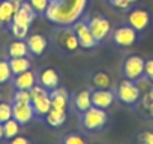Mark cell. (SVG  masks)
Segmentation results:
<instances>
[{
    "label": "cell",
    "instance_id": "obj_1",
    "mask_svg": "<svg viewBox=\"0 0 153 144\" xmlns=\"http://www.w3.org/2000/svg\"><path fill=\"white\" fill-rule=\"evenodd\" d=\"M87 5V0H50V5L45 11L48 21L68 27L80 20Z\"/></svg>",
    "mask_w": 153,
    "mask_h": 144
},
{
    "label": "cell",
    "instance_id": "obj_2",
    "mask_svg": "<svg viewBox=\"0 0 153 144\" xmlns=\"http://www.w3.org/2000/svg\"><path fill=\"white\" fill-rule=\"evenodd\" d=\"M108 122V114L107 110L98 108V107H90L89 110L80 113V123L81 128L87 132H98L104 129V126Z\"/></svg>",
    "mask_w": 153,
    "mask_h": 144
},
{
    "label": "cell",
    "instance_id": "obj_3",
    "mask_svg": "<svg viewBox=\"0 0 153 144\" xmlns=\"http://www.w3.org/2000/svg\"><path fill=\"white\" fill-rule=\"evenodd\" d=\"M116 98L125 105H137L141 98V90L138 89L137 81H132L128 78L120 81L116 90Z\"/></svg>",
    "mask_w": 153,
    "mask_h": 144
},
{
    "label": "cell",
    "instance_id": "obj_4",
    "mask_svg": "<svg viewBox=\"0 0 153 144\" xmlns=\"http://www.w3.org/2000/svg\"><path fill=\"white\" fill-rule=\"evenodd\" d=\"M144 65H146V60L141 56L132 54V56L126 57L125 63H123L125 78L132 80V81H138L140 78H143L144 77Z\"/></svg>",
    "mask_w": 153,
    "mask_h": 144
},
{
    "label": "cell",
    "instance_id": "obj_5",
    "mask_svg": "<svg viewBox=\"0 0 153 144\" xmlns=\"http://www.w3.org/2000/svg\"><path fill=\"white\" fill-rule=\"evenodd\" d=\"M89 29L92 32V35L95 36V39L99 42H102L110 33H111V23L108 18L105 17H101V15H96V17H92L89 21Z\"/></svg>",
    "mask_w": 153,
    "mask_h": 144
},
{
    "label": "cell",
    "instance_id": "obj_6",
    "mask_svg": "<svg viewBox=\"0 0 153 144\" xmlns=\"http://www.w3.org/2000/svg\"><path fill=\"white\" fill-rule=\"evenodd\" d=\"M57 44H59V47L63 51H68V53H74V51H76V50L80 48L78 38H76L74 29H71L69 26L68 27H63L57 33Z\"/></svg>",
    "mask_w": 153,
    "mask_h": 144
},
{
    "label": "cell",
    "instance_id": "obj_7",
    "mask_svg": "<svg viewBox=\"0 0 153 144\" xmlns=\"http://www.w3.org/2000/svg\"><path fill=\"white\" fill-rule=\"evenodd\" d=\"M72 29H74L76 38H78V42H80V47H81V48L89 50V48L96 47L98 41H96L95 36L92 35V32H90V29H89V24H87L86 21H76V23H74V27H72Z\"/></svg>",
    "mask_w": 153,
    "mask_h": 144
},
{
    "label": "cell",
    "instance_id": "obj_8",
    "mask_svg": "<svg viewBox=\"0 0 153 144\" xmlns=\"http://www.w3.org/2000/svg\"><path fill=\"white\" fill-rule=\"evenodd\" d=\"M138 38V32L131 26H120L113 32V41L119 47H132Z\"/></svg>",
    "mask_w": 153,
    "mask_h": 144
},
{
    "label": "cell",
    "instance_id": "obj_9",
    "mask_svg": "<svg viewBox=\"0 0 153 144\" xmlns=\"http://www.w3.org/2000/svg\"><path fill=\"white\" fill-rule=\"evenodd\" d=\"M12 117L20 125H27L33 120L35 111L32 102H14L12 104Z\"/></svg>",
    "mask_w": 153,
    "mask_h": 144
},
{
    "label": "cell",
    "instance_id": "obj_10",
    "mask_svg": "<svg viewBox=\"0 0 153 144\" xmlns=\"http://www.w3.org/2000/svg\"><path fill=\"white\" fill-rule=\"evenodd\" d=\"M128 24L135 29L138 33L146 30L150 24V14L146 11V9H141V8H137V9H132L128 15Z\"/></svg>",
    "mask_w": 153,
    "mask_h": 144
},
{
    "label": "cell",
    "instance_id": "obj_11",
    "mask_svg": "<svg viewBox=\"0 0 153 144\" xmlns=\"http://www.w3.org/2000/svg\"><path fill=\"white\" fill-rule=\"evenodd\" d=\"M116 99V93L111 89H95L92 92V105L107 110L113 105Z\"/></svg>",
    "mask_w": 153,
    "mask_h": 144
},
{
    "label": "cell",
    "instance_id": "obj_12",
    "mask_svg": "<svg viewBox=\"0 0 153 144\" xmlns=\"http://www.w3.org/2000/svg\"><path fill=\"white\" fill-rule=\"evenodd\" d=\"M36 12L33 11V8L30 6V3L29 2H23L20 6H18V9H17V12H15V15H14V20H12V23L14 24H20V26H27V27H30V24L33 23V20L36 18Z\"/></svg>",
    "mask_w": 153,
    "mask_h": 144
},
{
    "label": "cell",
    "instance_id": "obj_13",
    "mask_svg": "<svg viewBox=\"0 0 153 144\" xmlns=\"http://www.w3.org/2000/svg\"><path fill=\"white\" fill-rule=\"evenodd\" d=\"M26 44H27V47H29L30 54H32V56H36V57L42 56V54L45 53L47 47H48L47 38H45L44 35H41V33H33V35L27 36V38H26Z\"/></svg>",
    "mask_w": 153,
    "mask_h": 144
},
{
    "label": "cell",
    "instance_id": "obj_14",
    "mask_svg": "<svg viewBox=\"0 0 153 144\" xmlns=\"http://www.w3.org/2000/svg\"><path fill=\"white\" fill-rule=\"evenodd\" d=\"M38 81L41 86H44L48 92L54 90L59 87V83H60V77L57 74V71L53 69V68H45L41 71V74L38 77Z\"/></svg>",
    "mask_w": 153,
    "mask_h": 144
},
{
    "label": "cell",
    "instance_id": "obj_15",
    "mask_svg": "<svg viewBox=\"0 0 153 144\" xmlns=\"http://www.w3.org/2000/svg\"><path fill=\"white\" fill-rule=\"evenodd\" d=\"M18 6L20 5L14 3L12 0H2L0 2V27L12 24V20Z\"/></svg>",
    "mask_w": 153,
    "mask_h": 144
},
{
    "label": "cell",
    "instance_id": "obj_16",
    "mask_svg": "<svg viewBox=\"0 0 153 144\" xmlns=\"http://www.w3.org/2000/svg\"><path fill=\"white\" fill-rule=\"evenodd\" d=\"M50 101H51V107L53 108L66 111V108L69 105V93L63 87H57V89L50 92Z\"/></svg>",
    "mask_w": 153,
    "mask_h": 144
},
{
    "label": "cell",
    "instance_id": "obj_17",
    "mask_svg": "<svg viewBox=\"0 0 153 144\" xmlns=\"http://www.w3.org/2000/svg\"><path fill=\"white\" fill-rule=\"evenodd\" d=\"M35 84H36V75H35V72H32L30 69L23 72V74L15 75L14 87L17 90H30Z\"/></svg>",
    "mask_w": 153,
    "mask_h": 144
},
{
    "label": "cell",
    "instance_id": "obj_18",
    "mask_svg": "<svg viewBox=\"0 0 153 144\" xmlns=\"http://www.w3.org/2000/svg\"><path fill=\"white\" fill-rule=\"evenodd\" d=\"M74 105L78 110V113H83L92 107V92L89 90H80L74 96Z\"/></svg>",
    "mask_w": 153,
    "mask_h": 144
},
{
    "label": "cell",
    "instance_id": "obj_19",
    "mask_svg": "<svg viewBox=\"0 0 153 144\" xmlns=\"http://www.w3.org/2000/svg\"><path fill=\"white\" fill-rule=\"evenodd\" d=\"M138 105H140V110L147 116V117H152L153 119V86L144 92L138 101Z\"/></svg>",
    "mask_w": 153,
    "mask_h": 144
},
{
    "label": "cell",
    "instance_id": "obj_20",
    "mask_svg": "<svg viewBox=\"0 0 153 144\" xmlns=\"http://www.w3.org/2000/svg\"><path fill=\"white\" fill-rule=\"evenodd\" d=\"M9 66L12 71V75H18L29 71L32 63L29 57H9Z\"/></svg>",
    "mask_w": 153,
    "mask_h": 144
},
{
    "label": "cell",
    "instance_id": "obj_21",
    "mask_svg": "<svg viewBox=\"0 0 153 144\" xmlns=\"http://www.w3.org/2000/svg\"><path fill=\"white\" fill-rule=\"evenodd\" d=\"M8 54H9V57H29L30 51H29V47L24 39H17L9 44Z\"/></svg>",
    "mask_w": 153,
    "mask_h": 144
},
{
    "label": "cell",
    "instance_id": "obj_22",
    "mask_svg": "<svg viewBox=\"0 0 153 144\" xmlns=\"http://www.w3.org/2000/svg\"><path fill=\"white\" fill-rule=\"evenodd\" d=\"M92 84L95 89H111L113 86V78L108 72L105 71H98L92 75Z\"/></svg>",
    "mask_w": 153,
    "mask_h": 144
},
{
    "label": "cell",
    "instance_id": "obj_23",
    "mask_svg": "<svg viewBox=\"0 0 153 144\" xmlns=\"http://www.w3.org/2000/svg\"><path fill=\"white\" fill-rule=\"evenodd\" d=\"M45 122L53 126V128H59L66 122V111L65 110H57V108H51L48 111V114L45 116Z\"/></svg>",
    "mask_w": 153,
    "mask_h": 144
},
{
    "label": "cell",
    "instance_id": "obj_24",
    "mask_svg": "<svg viewBox=\"0 0 153 144\" xmlns=\"http://www.w3.org/2000/svg\"><path fill=\"white\" fill-rule=\"evenodd\" d=\"M32 105H33L35 116H38V117H45L48 114V111L53 108L51 107V101H50V95L45 96V98H41L38 101H33Z\"/></svg>",
    "mask_w": 153,
    "mask_h": 144
},
{
    "label": "cell",
    "instance_id": "obj_25",
    "mask_svg": "<svg viewBox=\"0 0 153 144\" xmlns=\"http://www.w3.org/2000/svg\"><path fill=\"white\" fill-rule=\"evenodd\" d=\"M20 123L12 117V119H9L8 122H5L3 123V138H6V140H12L14 137H17L18 134H20Z\"/></svg>",
    "mask_w": 153,
    "mask_h": 144
},
{
    "label": "cell",
    "instance_id": "obj_26",
    "mask_svg": "<svg viewBox=\"0 0 153 144\" xmlns=\"http://www.w3.org/2000/svg\"><path fill=\"white\" fill-rule=\"evenodd\" d=\"M12 80V71L9 66V60H0V84Z\"/></svg>",
    "mask_w": 153,
    "mask_h": 144
},
{
    "label": "cell",
    "instance_id": "obj_27",
    "mask_svg": "<svg viewBox=\"0 0 153 144\" xmlns=\"http://www.w3.org/2000/svg\"><path fill=\"white\" fill-rule=\"evenodd\" d=\"M9 119H12V105L0 101V123H5Z\"/></svg>",
    "mask_w": 153,
    "mask_h": 144
},
{
    "label": "cell",
    "instance_id": "obj_28",
    "mask_svg": "<svg viewBox=\"0 0 153 144\" xmlns=\"http://www.w3.org/2000/svg\"><path fill=\"white\" fill-rule=\"evenodd\" d=\"M29 29L27 26H20V24H11V32L17 39H26L29 36Z\"/></svg>",
    "mask_w": 153,
    "mask_h": 144
},
{
    "label": "cell",
    "instance_id": "obj_29",
    "mask_svg": "<svg viewBox=\"0 0 153 144\" xmlns=\"http://www.w3.org/2000/svg\"><path fill=\"white\" fill-rule=\"evenodd\" d=\"M48 95H50V92H48L44 86H41V84H35V86L30 89L32 102H33V101H38V99H41V98H45V96H48Z\"/></svg>",
    "mask_w": 153,
    "mask_h": 144
},
{
    "label": "cell",
    "instance_id": "obj_30",
    "mask_svg": "<svg viewBox=\"0 0 153 144\" xmlns=\"http://www.w3.org/2000/svg\"><path fill=\"white\" fill-rule=\"evenodd\" d=\"M30 3V6L33 8V11L36 14H45L48 5H50V0H27Z\"/></svg>",
    "mask_w": 153,
    "mask_h": 144
},
{
    "label": "cell",
    "instance_id": "obj_31",
    "mask_svg": "<svg viewBox=\"0 0 153 144\" xmlns=\"http://www.w3.org/2000/svg\"><path fill=\"white\" fill-rule=\"evenodd\" d=\"M14 102H32L30 90H17L14 93Z\"/></svg>",
    "mask_w": 153,
    "mask_h": 144
},
{
    "label": "cell",
    "instance_id": "obj_32",
    "mask_svg": "<svg viewBox=\"0 0 153 144\" xmlns=\"http://www.w3.org/2000/svg\"><path fill=\"white\" fill-rule=\"evenodd\" d=\"M63 144H87V143L84 141L83 137L72 134V135H68V137L63 140Z\"/></svg>",
    "mask_w": 153,
    "mask_h": 144
},
{
    "label": "cell",
    "instance_id": "obj_33",
    "mask_svg": "<svg viewBox=\"0 0 153 144\" xmlns=\"http://www.w3.org/2000/svg\"><path fill=\"white\" fill-rule=\"evenodd\" d=\"M144 77L149 78L153 83V59L146 60V65H144Z\"/></svg>",
    "mask_w": 153,
    "mask_h": 144
},
{
    "label": "cell",
    "instance_id": "obj_34",
    "mask_svg": "<svg viewBox=\"0 0 153 144\" xmlns=\"http://www.w3.org/2000/svg\"><path fill=\"white\" fill-rule=\"evenodd\" d=\"M108 2H110V5H113L117 9H128L132 5L129 0H108Z\"/></svg>",
    "mask_w": 153,
    "mask_h": 144
},
{
    "label": "cell",
    "instance_id": "obj_35",
    "mask_svg": "<svg viewBox=\"0 0 153 144\" xmlns=\"http://www.w3.org/2000/svg\"><path fill=\"white\" fill-rule=\"evenodd\" d=\"M9 144H32L30 143V140L27 138V137H23V135H17V137H14L12 140H9Z\"/></svg>",
    "mask_w": 153,
    "mask_h": 144
},
{
    "label": "cell",
    "instance_id": "obj_36",
    "mask_svg": "<svg viewBox=\"0 0 153 144\" xmlns=\"http://www.w3.org/2000/svg\"><path fill=\"white\" fill-rule=\"evenodd\" d=\"M140 141H144L147 144H153V132L152 131H144L140 135Z\"/></svg>",
    "mask_w": 153,
    "mask_h": 144
},
{
    "label": "cell",
    "instance_id": "obj_37",
    "mask_svg": "<svg viewBox=\"0 0 153 144\" xmlns=\"http://www.w3.org/2000/svg\"><path fill=\"white\" fill-rule=\"evenodd\" d=\"M3 138V123H0V140Z\"/></svg>",
    "mask_w": 153,
    "mask_h": 144
},
{
    "label": "cell",
    "instance_id": "obj_38",
    "mask_svg": "<svg viewBox=\"0 0 153 144\" xmlns=\"http://www.w3.org/2000/svg\"><path fill=\"white\" fill-rule=\"evenodd\" d=\"M12 2H14V3H18V5H21L23 2H26V0H12Z\"/></svg>",
    "mask_w": 153,
    "mask_h": 144
},
{
    "label": "cell",
    "instance_id": "obj_39",
    "mask_svg": "<svg viewBox=\"0 0 153 144\" xmlns=\"http://www.w3.org/2000/svg\"><path fill=\"white\" fill-rule=\"evenodd\" d=\"M140 144H147V143H144V141H140Z\"/></svg>",
    "mask_w": 153,
    "mask_h": 144
},
{
    "label": "cell",
    "instance_id": "obj_40",
    "mask_svg": "<svg viewBox=\"0 0 153 144\" xmlns=\"http://www.w3.org/2000/svg\"><path fill=\"white\" fill-rule=\"evenodd\" d=\"M0 101H2V95H0Z\"/></svg>",
    "mask_w": 153,
    "mask_h": 144
},
{
    "label": "cell",
    "instance_id": "obj_41",
    "mask_svg": "<svg viewBox=\"0 0 153 144\" xmlns=\"http://www.w3.org/2000/svg\"><path fill=\"white\" fill-rule=\"evenodd\" d=\"M0 2H2V0H0Z\"/></svg>",
    "mask_w": 153,
    "mask_h": 144
}]
</instances>
